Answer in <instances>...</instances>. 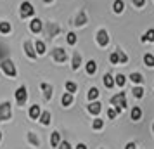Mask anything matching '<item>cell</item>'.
I'll list each match as a JSON object with an SVG mask.
<instances>
[{
  "instance_id": "1",
  "label": "cell",
  "mask_w": 154,
  "mask_h": 149,
  "mask_svg": "<svg viewBox=\"0 0 154 149\" xmlns=\"http://www.w3.org/2000/svg\"><path fill=\"white\" fill-rule=\"evenodd\" d=\"M111 104L114 107H116V111H118V113H121V111H123V109H125L126 107V99H125V92H119L118 95H114V97H112L111 99Z\"/></svg>"
},
{
  "instance_id": "2",
  "label": "cell",
  "mask_w": 154,
  "mask_h": 149,
  "mask_svg": "<svg viewBox=\"0 0 154 149\" xmlns=\"http://www.w3.org/2000/svg\"><path fill=\"white\" fill-rule=\"evenodd\" d=\"M0 68H2V71L7 75V76H16V66H14V63L11 61V59H4L2 63H0Z\"/></svg>"
},
{
  "instance_id": "3",
  "label": "cell",
  "mask_w": 154,
  "mask_h": 149,
  "mask_svg": "<svg viewBox=\"0 0 154 149\" xmlns=\"http://www.w3.org/2000/svg\"><path fill=\"white\" fill-rule=\"evenodd\" d=\"M26 99H28V90H26V87L23 85L16 90V102H17L19 106H23V104L26 102Z\"/></svg>"
},
{
  "instance_id": "4",
  "label": "cell",
  "mask_w": 154,
  "mask_h": 149,
  "mask_svg": "<svg viewBox=\"0 0 154 149\" xmlns=\"http://www.w3.org/2000/svg\"><path fill=\"white\" fill-rule=\"evenodd\" d=\"M0 120L2 121L11 120V102H2L0 104Z\"/></svg>"
},
{
  "instance_id": "5",
  "label": "cell",
  "mask_w": 154,
  "mask_h": 149,
  "mask_svg": "<svg viewBox=\"0 0 154 149\" xmlns=\"http://www.w3.org/2000/svg\"><path fill=\"white\" fill-rule=\"evenodd\" d=\"M35 14V9H33V5L29 4V2H23L21 4V16L23 17H29V16Z\"/></svg>"
},
{
  "instance_id": "6",
  "label": "cell",
  "mask_w": 154,
  "mask_h": 149,
  "mask_svg": "<svg viewBox=\"0 0 154 149\" xmlns=\"http://www.w3.org/2000/svg\"><path fill=\"white\" fill-rule=\"evenodd\" d=\"M52 57H54V61H57V63H64L66 59H68V54H66V50L63 49H54V52H52Z\"/></svg>"
},
{
  "instance_id": "7",
  "label": "cell",
  "mask_w": 154,
  "mask_h": 149,
  "mask_svg": "<svg viewBox=\"0 0 154 149\" xmlns=\"http://www.w3.org/2000/svg\"><path fill=\"white\" fill-rule=\"evenodd\" d=\"M97 42H99V45H100V47H106V45L109 43V35H107V31H106V29H99Z\"/></svg>"
},
{
  "instance_id": "8",
  "label": "cell",
  "mask_w": 154,
  "mask_h": 149,
  "mask_svg": "<svg viewBox=\"0 0 154 149\" xmlns=\"http://www.w3.org/2000/svg\"><path fill=\"white\" fill-rule=\"evenodd\" d=\"M42 28H43V24H42V21H40V19H33V21L29 23V29H31L33 33H40V31H42Z\"/></svg>"
},
{
  "instance_id": "9",
  "label": "cell",
  "mask_w": 154,
  "mask_h": 149,
  "mask_svg": "<svg viewBox=\"0 0 154 149\" xmlns=\"http://www.w3.org/2000/svg\"><path fill=\"white\" fill-rule=\"evenodd\" d=\"M59 144H61V134L59 132H52L50 134V146L52 147H57Z\"/></svg>"
},
{
  "instance_id": "10",
  "label": "cell",
  "mask_w": 154,
  "mask_h": 149,
  "mask_svg": "<svg viewBox=\"0 0 154 149\" xmlns=\"http://www.w3.org/2000/svg\"><path fill=\"white\" fill-rule=\"evenodd\" d=\"M40 88L43 90V95H45V99L49 101L50 97H52V92H54V88H52L49 83H42V85H40Z\"/></svg>"
},
{
  "instance_id": "11",
  "label": "cell",
  "mask_w": 154,
  "mask_h": 149,
  "mask_svg": "<svg viewBox=\"0 0 154 149\" xmlns=\"http://www.w3.org/2000/svg\"><path fill=\"white\" fill-rule=\"evenodd\" d=\"M100 106H102L100 102H97V101L94 102V101H92L90 104H88V113H92V114H99V113H100Z\"/></svg>"
},
{
  "instance_id": "12",
  "label": "cell",
  "mask_w": 154,
  "mask_h": 149,
  "mask_svg": "<svg viewBox=\"0 0 154 149\" xmlns=\"http://www.w3.org/2000/svg\"><path fill=\"white\" fill-rule=\"evenodd\" d=\"M61 102H63V106H71V104H73V94L71 92H66L63 95V97H61Z\"/></svg>"
},
{
  "instance_id": "13",
  "label": "cell",
  "mask_w": 154,
  "mask_h": 149,
  "mask_svg": "<svg viewBox=\"0 0 154 149\" xmlns=\"http://www.w3.org/2000/svg\"><path fill=\"white\" fill-rule=\"evenodd\" d=\"M24 50H26V54H28L31 59H35V57H36V50L33 49L31 42H26V43H24Z\"/></svg>"
},
{
  "instance_id": "14",
  "label": "cell",
  "mask_w": 154,
  "mask_h": 149,
  "mask_svg": "<svg viewBox=\"0 0 154 149\" xmlns=\"http://www.w3.org/2000/svg\"><path fill=\"white\" fill-rule=\"evenodd\" d=\"M80 64H82V56H80V52H75L73 54V64H71V68L73 70H78Z\"/></svg>"
},
{
  "instance_id": "15",
  "label": "cell",
  "mask_w": 154,
  "mask_h": 149,
  "mask_svg": "<svg viewBox=\"0 0 154 149\" xmlns=\"http://www.w3.org/2000/svg\"><path fill=\"white\" fill-rule=\"evenodd\" d=\"M104 85L107 87V88H112V87L116 85V82H114V76H111L109 73H107V75H104Z\"/></svg>"
},
{
  "instance_id": "16",
  "label": "cell",
  "mask_w": 154,
  "mask_h": 149,
  "mask_svg": "<svg viewBox=\"0 0 154 149\" xmlns=\"http://www.w3.org/2000/svg\"><path fill=\"white\" fill-rule=\"evenodd\" d=\"M112 9H114V12H116V14H121V12H123V9H125L123 0H116V2L112 4Z\"/></svg>"
},
{
  "instance_id": "17",
  "label": "cell",
  "mask_w": 154,
  "mask_h": 149,
  "mask_svg": "<svg viewBox=\"0 0 154 149\" xmlns=\"http://www.w3.org/2000/svg\"><path fill=\"white\" fill-rule=\"evenodd\" d=\"M130 116H132V120H133V121L140 120V116H142V109H140L139 106H135V107L132 109V113H130Z\"/></svg>"
},
{
  "instance_id": "18",
  "label": "cell",
  "mask_w": 154,
  "mask_h": 149,
  "mask_svg": "<svg viewBox=\"0 0 154 149\" xmlns=\"http://www.w3.org/2000/svg\"><path fill=\"white\" fill-rule=\"evenodd\" d=\"M85 70H87V73H88V75H94V73L97 71V64H95V61H88V63H87V66H85Z\"/></svg>"
},
{
  "instance_id": "19",
  "label": "cell",
  "mask_w": 154,
  "mask_h": 149,
  "mask_svg": "<svg viewBox=\"0 0 154 149\" xmlns=\"http://www.w3.org/2000/svg\"><path fill=\"white\" fill-rule=\"evenodd\" d=\"M29 118L31 120L40 118V106H31V109H29Z\"/></svg>"
},
{
  "instance_id": "20",
  "label": "cell",
  "mask_w": 154,
  "mask_h": 149,
  "mask_svg": "<svg viewBox=\"0 0 154 149\" xmlns=\"http://www.w3.org/2000/svg\"><path fill=\"white\" fill-rule=\"evenodd\" d=\"M11 29H12L11 23H7V21H2V23H0V33H4V35H5V33H9Z\"/></svg>"
},
{
  "instance_id": "21",
  "label": "cell",
  "mask_w": 154,
  "mask_h": 149,
  "mask_svg": "<svg viewBox=\"0 0 154 149\" xmlns=\"http://www.w3.org/2000/svg\"><path fill=\"white\" fill-rule=\"evenodd\" d=\"M35 50H36V54H45V43L42 42V40H38V42L35 43Z\"/></svg>"
},
{
  "instance_id": "22",
  "label": "cell",
  "mask_w": 154,
  "mask_h": 149,
  "mask_svg": "<svg viewBox=\"0 0 154 149\" xmlns=\"http://www.w3.org/2000/svg\"><path fill=\"white\" fill-rule=\"evenodd\" d=\"M144 63H146V66H149V68H154V56L152 54H146V56H144Z\"/></svg>"
},
{
  "instance_id": "23",
  "label": "cell",
  "mask_w": 154,
  "mask_h": 149,
  "mask_svg": "<svg viewBox=\"0 0 154 149\" xmlns=\"http://www.w3.org/2000/svg\"><path fill=\"white\" fill-rule=\"evenodd\" d=\"M85 23H87V16H85V12H80V14H78V17H76V23H75V24H76V26H83Z\"/></svg>"
},
{
  "instance_id": "24",
  "label": "cell",
  "mask_w": 154,
  "mask_h": 149,
  "mask_svg": "<svg viewBox=\"0 0 154 149\" xmlns=\"http://www.w3.org/2000/svg\"><path fill=\"white\" fill-rule=\"evenodd\" d=\"M40 121H42L43 125H49L50 123V113L49 111H43V113L40 114Z\"/></svg>"
},
{
  "instance_id": "25",
  "label": "cell",
  "mask_w": 154,
  "mask_h": 149,
  "mask_svg": "<svg viewBox=\"0 0 154 149\" xmlns=\"http://www.w3.org/2000/svg\"><path fill=\"white\" fill-rule=\"evenodd\" d=\"M142 42H154V29H149L146 35L142 36Z\"/></svg>"
},
{
  "instance_id": "26",
  "label": "cell",
  "mask_w": 154,
  "mask_h": 149,
  "mask_svg": "<svg viewBox=\"0 0 154 149\" xmlns=\"http://www.w3.org/2000/svg\"><path fill=\"white\" fill-rule=\"evenodd\" d=\"M114 82H116V85H118V87H125V83H126V76H123V75H118V76L114 78Z\"/></svg>"
},
{
  "instance_id": "27",
  "label": "cell",
  "mask_w": 154,
  "mask_h": 149,
  "mask_svg": "<svg viewBox=\"0 0 154 149\" xmlns=\"http://www.w3.org/2000/svg\"><path fill=\"white\" fill-rule=\"evenodd\" d=\"M130 80H132L133 83H142V75L140 73H132V76H130Z\"/></svg>"
},
{
  "instance_id": "28",
  "label": "cell",
  "mask_w": 154,
  "mask_h": 149,
  "mask_svg": "<svg viewBox=\"0 0 154 149\" xmlns=\"http://www.w3.org/2000/svg\"><path fill=\"white\" fill-rule=\"evenodd\" d=\"M97 97H99V90L95 88V87H94V88H90V90H88V99H90V101H95Z\"/></svg>"
},
{
  "instance_id": "29",
  "label": "cell",
  "mask_w": 154,
  "mask_h": 149,
  "mask_svg": "<svg viewBox=\"0 0 154 149\" xmlns=\"http://www.w3.org/2000/svg\"><path fill=\"white\" fill-rule=\"evenodd\" d=\"M28 141L31 142V144H33V146H40V141H38V139H36V135L33 134V132H29V134H28Z\"/></svg>"
},
{
  "instance_id": "30",
  "label": "cell",
  "mask_w": 154,
  "mask_h": 149,
  "mask_svg": "<svg viewBox=\"0 0 154 149\" xmlns=\"http://www.w3.org/2000/svg\"><path fill=\"white\" fill-rule=\"evenodd\" d=\"M92 127H94V130H100V128L104 127V121L99 120V118H95V120H94V123H92Z\"/></svg>"
},
{
  "instance_id": "31",
  "label": "cell",
  "mask_w": 154,
  "mask_h": 149,
  "mask_svg": "<svg viewBox=\"0 0 154 149\" xmlns=\"http://www.w3.org/2000/svg\"><path fill=\"white\" fill-rule=\"evenodd\" d=\"M66 90H68V92H76V83H75V82H66Z\"/></svg>"
},
{
  "instance_id": "32",
  "label": "cell",
  "mask_w": 154,
  "mask_h": 149,
  "mask_svg": "<svg viewBox=\"0 0 154 149\" xmlns=\"http://www.w3.org/2000/svg\"><path fill=\"white\" fill-rule=\"evenodd\" d=\"M132 92H133V95H135L137 99H140V97L144 95V88H142V87H135V88H133Z\"/></svg>"
},
{
  "instance_id": "33",
  "label": "cell",
  "mask_w": 154,
  "mask_h": 149,
  "mask_svg": "<svg viewBox=\"0 0 154 149\" xmlns=\"http://www.w3.org/2000/svg\"><path fill=\"white\" fill-rule=\"evenodd\" d=\"M66 40H68V43H69V45H75V43H76V35H75V33H68Z\"/></svg>"
},
{
  "instance_id": "34",
  "label": "cell",
  "mask_w": 154,
  "mask_h": 149,
  "mask_svg": "<svg viewBox=\"0 0 154 149\" xmlns=\"http://www.w3.org/2000/svg\"><path fill=\"white\" fill-rule=\"evenodd\" d=\"M116 114H118V111H116V107H109V109H107V118H109V120H112V118H116Z\"/></svg>"
},
{
  "instance_id": "35",
  "label": "cell",
  "mask_w": 154,
  "mask_h": 149,
  "mask_svg": "<svg viewBox=\"0 0 154 149\" xmlns=\"http://www.w3.org/2000/svg\"><path fill=\"white\" fill-rule=\"evenodd\" d=\"M109 59H111V63H112V64H118V63H119V56H118V52H112Z\"/></svg>"
},
{
  "instance_id": "36",
  "label": "cell",
  "mask_w": 154,
  "mask_h": 149,
  "mask_svg": "<svg viewBox=\"0 0 154 149\" xmlns=\"http://www.w3.org/2000/svg\"><path fill=\"white\" fill-rule=\"evenodd\" d=\"M59 149H71V144L68 141H64V142H61V144H59Z\"/></svg>"
},
{
  "instance_id": "37",
  "label": "cell",
  "mask_w": 154,
  "mask_h": 149,
  "mask_svg": "<svg viewBox=\"0 0 154 149\" xmlns=\"http://www.w3.org/2000/svg\"><path fill=\"white\" fill-rule=\"evenodd\" d=\"M118 56H119V63H126L128 61V57H126L125 52H118Z\"/></svg>"
},
{
  "instance_id": "38",
  "label": "cell",
  "mask_w": 154,
  "mask_h": 149,
  "mask_svg": "<svg viewBox=\"0 0 154 149\" xmlns=\"http://www.w3.org/2000/svg\"><path fill=\"white\" fill-rule=\"evenodd\" d=\"M144 4H146V0H133V5L135 7H142Z\"/></svg>"
},
{
  "instance_id": "39",
  "label": "cell",
  "mask_w": 154,
  "mask_h": 149,
  "mask_svg": "<svg viewBox=\"0 0 154 149\" xmlns=\"http://www.w3.org/2000/svg\"><path fill=\"white\" fill-rule=\"evenodd\" d=\"M125 149H137V146H135V142H128L125 146Z\"/></svg>"
},
{
  "instance_id": "40",
  "label": "cell",
  "mask_w": 154,
  "mask_h": 149,
  "mask_svg": "<svg viewBox=\"0 0 154 149\" xmlns=\"http://www.w3.org/2000/svg\"><path fill=\"white\" fill-rule=\"evenodd\" d=\"M76 149H87V146H85V144H82V142H80V144H78V146H76Z\"/></svg>"
},
{
  "instance_id": "41",
  "label": "cell",
  "mask_w": 154,
  "mask_h": 149,
  "mask_svg": "<svg viewBox=\"0 0 154 149\" xmlns=\"http://www.w3.org/2000/svg\"><path fill=\"white\" fill-rule=\"evenodd\" d=\"M45 2H47V4H50V2H52V0H45Z\"/></svg>"
},
{
  "instance_id": "42",
  "label": "cell",
  "mask_w": 154,
  "mask_h": 149,
  "mask_svg": "<svg viewBox=\"0 0 154 149\" xmlns=\"http://www.w3.org/2000/svg\"><path fill=\"white\" fill-rule=\"evenodd\" d=\"M0 141H2V132H0Z\"/></svg>"
},
{
  "instance_id": "43",
  "label": "cell",
  "mask_w": 154,
  "mask_h": 149,
  "mask_svg": "<svg viewBox=\"0 0 154 149\" xmlns=\"http://www.w3.org/2000/svg\"><path fill=\"white\" fill-rule=\"evenodd\" d=\"M152 132H154V125H152Z\"/></svg>"
}]
</instances>
